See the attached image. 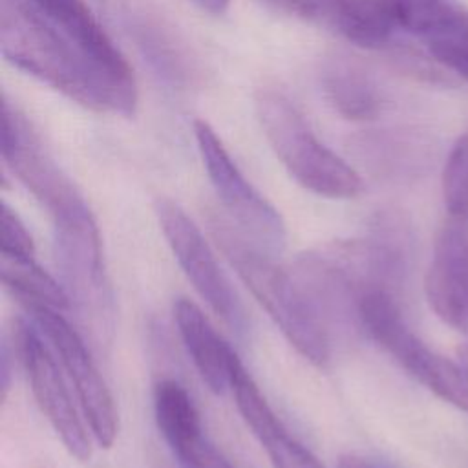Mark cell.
<instances>
[{
  "instance_id": "7c38bea8",
  "label": "cell",
  "mask_w": 468,
  "mask_h": 468,
  "mask_svg": "<svg viewBox=\"0 0 468 468\" xmlns=\"http://www.w3.org/2000/svg\"><path fill=\"white\" fill-rule=\"evenodd\" d=\"M154 415L179 468H234L205 433L192 397L177 380L155 382Z\"/></svg>"
},
{
  "instance_id": "277c9868",
  "label": "cell",
  "mask_w": 468,
  "mask_h": 468,
  "mask_svg": "<svg viewBox=\"0 0 468 468\" xmlns=\"http://www.w3.org/2000/svg\"><path fill=\"white\" fill-rule=\"evenodd\" d=\"M358 324L417 382L468 413V371L430 349L408 327L395 292L375 289L364 294L358 303Z\"/></svg>"
},
{
  "instance_id": "6da1fadb",
  "label": "cell",
  "mask_w": 468,
  "mask_h": 468,
  "mask_svg": "<svg viewBox=\"0 0 468 468\" xmlns=\"http://www.w3.org/2000/svg\"><path fill=\"white\" fill-rule=\"evenodd\" d=\"M0 46L9 64L84 108L135 113L133 69L84 0H2Z\"/></svg>"
},
{
  "instance_id": "4fadbf2b",
  "label": "cell",
  "mask_w": 468,
  "mask_h": 468,
  "mask_svg": "<svg viewBox=\"0 0 468 468\" xmlns=\"http://www.w3.org/2000/svg\"><path fill=\"white\" fill-rule=\"evenodd\" d=\"M230 391L241 419L250 428L274 468H325L276 417L243 362L234 373Z\"/></svg>"
},
{
  "instance_id": "9c48e42d",
  "label": "cell",
  "mask_w": 468,
  "mask_h": 468,
  "mask_svg": "<svg viewBox=\"0 0 468 468\" xmlns=\"http://www.w3.org/2000/svg\"><path fill=\"white\" fill-rule=\"evenodd\" d=\"M2 159L48 208L51 219L90 208L80 190L62 172L31 124L7 99L2 102Z\"/></svg>"
},
{
  "instance_id": "d6986e66",
  "label": "cell",
  "mask_w": 468,
  "mask_h": 468,
  "mask_svg": "<svg viewBox=\"0 0 468 468\" xmlns=\"http://www.w3.org/2000/svg\"><path fill=\"white\" fill-rule=\"evenodd\" d=\"M441 185L448 216L468 223V130L452 146L442 168Z\"/></svg>"
},
{
  "instance_id": "cb8c5ba5",
  "label": "cell",
  "mask_w": 468,
  "mask_h": 468,
  "mask_svg": "<svg viewBox=\"0 0 468 468\" xmlns=\"http://www.w3.org/2000/svg\"><path fill=\"white\" fill-rule=\"evenodd\" d=\"M205 11L212 13V15H221L227 11L229 7V2L230 0H196Z\"/></svg>"
},
{
  "instance_id": "e0dca14e",
  "label": "cell",
  "mask_w": 468,
  "mask_h": 468,
  "mask_svg": "<svg viewBox=\"0 0 468 468\" xmlns=\"http://www.w3.org/2000/svg\"><path fill=\"white\" fill-rule=\"evenodd\" d=\"M2 283L22 305H44L57 311L69 307V298L49 272H46L35 256L4 254L0 256Z\"/></svg>"
},
{
  "instance_id": "2e32d148",
  "label": "cell",
  "mask_w": 468,
  "mask_h": 468,
  "mask_svg": "<svg viewBox=\"0 0 468 468\" xmlns=\"http://www.w3.org/2000/svg\"><path fill=\"white\" fill-rule=\"evenodd\" d=\"M327 20L349 42L367 49L388 46L400 29L397 0H333Z\"/></svg>"
},
{
  "instance_id": "7402d4cb",
  "label": "cell",
  "mask_w": 468,
  "mask_h": 468,
  "mask_svg": "<svg viewBox=\"0 0 468 468\" xmlns=\"http://www.w3.org/2000/svg\"><path fill=\"white\" fill-rule=\"evenodd\" d=\"M289 13H296L305 18H327L333 0H271Z\"/></svg>"
},
{
  "instance_id": "9a60e30c",
  "label": "cell",
  "mask_w": 468,
  "mask_h": 468,
  "mask_svg": "<svg viewBox=\"0 0 468 468\" xmlns=\"http://www.w3.org/2000/svg\"><path fill=\"white\" fill-rule=\"evenodd\" d=\"M320 82L327 102L349 121H369L382 110L378 86L358 62L347 57L327 58L322 66Z\"/></svg>"
},
{
  "instance_id": "7a4b0ae2",
  "label": "cell",
  "mask_w": 468,
  "mask_h": 468,
  "mask_svg": "<svg viewBox=\"0 0 468 468\" xmlns=\"http://www.w3.org/2000/svg\"><path fill=\"white\" fill-rule=\"evenodd\" d=\"M210 227L218 247L287 342L311 364L325 366L331 356V327L294 271L278 265L274 254L256 247L230 219L214 218Z\"/></svg>"
},
{
  "instance_id": "8992f818",
  "label": "cell",
  "mask_w": 468,
  "mask_h": 468,
  "mask_svg": "<svg viewBox=\"0 0 468 468\" xmlns=\"http://www.w3.org/2000/svg\"><path fill=\"white\" fill-rule=\"evenodd\" d=\"M194 135L208 179L229 219L256 247L278 254L287 239L280 212L241 174L223 141L207 121H194Z\"/></svg>"
},
{
  "instance_id": "ffe728a7",
  "label": "cell",
  "mask_w": 468,
  "mask_h": 468,
  "mask_svg": "<svg viewBox=\"0 0 468 468\" xmlns=\"http://www.w3.org/2000/svg\"><path fill=\"white\" fill-rule=\"evenodd\" d=\"M457 4L459 0H397L399 27L422 40Z\"/></svg>"
},
{
  "instance_id": "30bf717a",
  "label": "cell",
  "mask_w": 468,
  "mask_h": 468,
  "mask_svg": "<svg viewBox=\"0 0 468 468\" xmlns=\"http://www.w3.org/2000/svg\"><path fill=\"white\" fill-rule=\"evenodd\" d=\"M155 216L179 267L201 300L236 331L245 329V313L210 245L192 218L172 199L155 201Z\"/></svg>"
},
{
  "instance_id": "8fae6325",
  "label": "cell",
  "mask_w": 468,
  "mask_h": 468,
  "mask_svg": "<svg viewBox=\"0 0 468 468\" xmlns=\"http://www.w3.org/2000/svg\"><path fill=\"white\" fill-rule=\"evenodd\" d=\"M424 294L431 311L455 331L468 329V223L448 216L433 241L424 274Z\"/></svg>"
},
{
  "instance_id": "3957f363",
  "label": "cell",
  "mask_w": 468,
  "mask_h": 468,
  "mask_svg": "<svg viewBox=\"0 0 468 468\" xmlns=\"http://www.w3.org/2000/svg\"><path fill=\"white\" fill-rule=\"evenodd\" d=\"M256 115L272 152L300 186L329 199H353L362 192L358 172L316 139L282 93L260 91Z\"/></svg>"
},
{
  "instance_id": "5b68a950",
  "label": "cell",
  "mask_w": 468,
  "mask_h": 468,
  "mask_svg": "<svg viewBox=\"0 0 468 468\" xmlns=\"http://www.w3.org/2000/svg\"><path fill=\"white\" fill-rule=\"evenodd\" d=\"M55 258L69 305L99 338L112 333L113 302L101 234L90 208L53 219Z\"/></svg>"
},
{
  "instance_id": "ac0fdd59",
  "label": "cell",
  "mask_w": 468,
  "mask_h": 468,
  "mask_svg": "<svg viewBox=\"0 0 468 468\" xmlns=\"http://www.w3.org/2000/svg\"><path fill=\"white\" fill-rule=\"evenodd\" d=\"M422 40L437 64L468 82V9L461 2Z\"/></svg>"
},
{
  "instance_id": "d4e9b609",
  "label": "cell",
  "mask_w": 468,
  "mask_h": 468,
  "mask_svg": "<svg viewBox=\"0 0 468 468\" xmlns=\"http://www.w3.org/2000/svg\"><path fill=\"white\" fill-rule=\"evenodd\" d=\"M459 355H461V362H463V367L468 371V344L459 351Z\"/></svg>"
},
{
  "instance_id": "ba28073f",
  "label": "cell",
  "mask_w": 468,
  "mask_h": 468,
  "mask_svg": "<svg viewBox=\"0 0 468 468\" xmlns=\"http://www.w3.org/2000/svg\"><path fill=\"white\" fill-rule=\"evenodd\" d=\"M15 346L40 411L46 415L69 455L82 463L88 461L91 457L93 435L80 406L73 402L64 369L60 362L57 364L49 342L33 322H18Z\"/></svg>"
},
{
  "instance_id": "44dd1931",
  "label": "cell",
  "mask_w": 468,
  "mask_h": 468,
  "mask_svg": "<svg viewBox=\"0 0 468 468\" xmlns=\"http://www.w3.org/2000/svg\"><path fill=\"white\" fill-rule=\"evenodd\" d=\"M2 252L35 256V245L20 216L7 205H2Z\"/></svg>"
},
{
  "instance_id": "603a6c76",
  "label": "cell",
  "mask_w": 468,
  "mask_h": 468,
  "mask_svg": "<svg viewBox=\"0 0 468 468\" xmlns=\"http://www.w3.org/2000/svg\"><path fill=\"white\" fill-rule=\"evenodd\" d=\"M338 468H378L375 463L369 459L356 455V453H346L338 461Z\"/></svg>"
},
{
  "instance_id": "5bb4252c",
  "label": "cell",
  "mask_w": 468,
  "mask_h": 468,
  "mask_svg": "<svg viewBox=\"0 0 468 468\" xmlns=\"http://www.w3.org/2000/svg\"><path fill=\"white\" fill-rule=\"evenodd\" d=\"M174 320L201 380L212 393L223 395L232 386L239 356L192 300L179 298L174 303Z\"/></svg>"
},
{
  "instance_id": "52a82bcc",
  "label": "cell",
  "mask_w": 468,
  "mask_h": 468,
  "mask_svg": "<svg viewBox=\"0 0 468 468\" xmlns=\"http://www.w3.org/2000/svg\"><path fill=\"white\" fill-rule=\"evenodd\" d=\"M24 309L49 342L71 382L93 441L102 448H110L117 437L119 417L112 391L84 340L60 311L44 305H24Z\"/></svg>"
}]
</instances>
